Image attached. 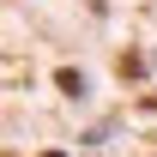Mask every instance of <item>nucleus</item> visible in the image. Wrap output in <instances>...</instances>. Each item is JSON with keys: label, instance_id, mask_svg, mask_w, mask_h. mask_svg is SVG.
Returning <instances> with one entry per match:
<instances>
[{"label": "nucleus", "instance_id": "nucleus-1", "mask_svg": "<svg viewBox=\"0 0 157 157\" xmlns=\"http://www.w3.org/2000/svg\"><path fill=\"white\" fill-rule=\"evenodd\" d=\"M55 85L67 91V97H85V73H73V67H60V73H55Z\"/></svg>", "mask_w": 157, "mask_h": 157}, {"label": "nucleus", "instance_id": "nucleus-3", "mask_svg": "<svg viewBox=\"0 0 157 157\" xmlns=\"http://www.w3.org/2000/svg\"><path fill=\"white\" fill-rule=\"evenodd\" d=\"M42 157H60V151H42Z\"/></svg>", "mask_w": 157, "mask_h": 157}, {"label": "nucleus", "instance_id": "nucleus-2", "mask_svg": "<svg viewBox=\"0 0 157 157\" xmlns=\"http://www.w3.org/2000/svg\"><path fill=\"white\" fill-rule=\"evenodd\" d=\"M115 73H121V78H139V73H145V60H139V55H121V60H115Z\"/></svg>", "mask_w": 157, "mask_h": 157}]
</instances>
